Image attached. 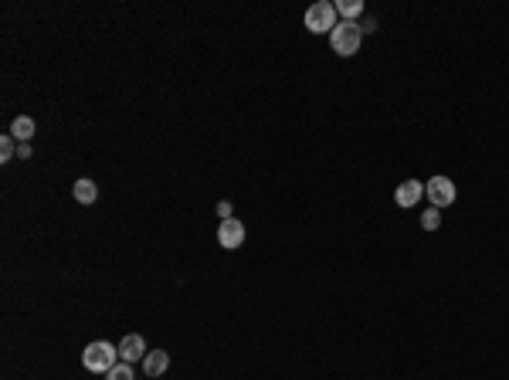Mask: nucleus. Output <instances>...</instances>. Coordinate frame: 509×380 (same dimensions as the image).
<instances>
[{
	"label": "nucleus",
	"instance_id": "nucleus-4",
	"mask_svg": "<svg viewBox=\"0 0 509 380\" xmlns=\"http://www.w3.org/2000/svg\"><path fill=\"white\" fill-rule=\"evenodd\" d=\"M424 193H428V200H431V207H448V204H455V184L448 180V177H431L428 180V187H424Z\"/></svg>",
	"mask_w": 509,
	"mask_h": 380
},
{
	"label": "nucleus",
	"instance_id": "nucleus-13",
	"mask_svg": "<svg viewBox=\"0 0 509 380\" xmlns=\"http://www.w3.org/2000/svg\"><path fill=\"white\" fill-rule=\"evenodd\" d=\"M17 153V139L7 132V136H0V163H10V157Z\"/></svg>",
	"mask_w": 509,
	"mask_h": 380
},
{
	"label": "nucleus",
	"instance_id": "nucleus-2",
	"mask_svg": "<svg viewBox=\"0 0 509 380\" xmlns=\"http://www.w3.org/2000/svg\"><path fill=\"white\" fill-rule=\"evenodd\" d=\"M360 41H363V31H360L356 21H340L333 28V34H329V44H333V51L340 58H353L360 51Z\"/></svg>",
	"mask_w": 509,
	"mask_h": 380
},
{
	"label": "nucleus",
	"instance_id": "nucleus-8",
	"mask_svg": "<svg viewBox=\"0 0 509 380\" xmlns=\"http://www.w3.org/2000/svg\"><path fill=\"white\" fill-rule=\"evenodd\" d=\"M166 367H170V353H166V349H150V353L143 356V370H146V377H159V374H166Z\"/></svg>",
	"mask_w": 509,
	"mask_h": 380
},
{
	"label": "nucleus",
	"instance_id": "nucleus-15",
	"mask_svg": "<svg viewBox=\"0 0 509 380\" xmlns=\"http://www.w3.org/2000/svg\"><path fill=\"white\" fill-rule=\"evenodd\" d=\"M218 218H221V221H227V218H231V204H227V200H221V204H218Z\"/></svg>",
	"mask_w": 509,
	"mask_h": 380
},
{
	"label": "nucleus",
	"instance_id": "nucleus-1",
	"mask_svg": "<svg viewBox=\"0 0 509 380\" xmlns=\"http://www.w3.org/2000/svg\"><path fill=\"white\" fill-rule=\"evenodd\" d=\"M82 363H85V370H92V374H109V370L119 363V347H112V343H105V340H96V343L85 347Z\"/></svg>",
	"mask_w": 509,
	"mask_h": 380
},
{
	"label": "nucleus",
	"instance_id": "nucleus-14",
	"mask_svg": "<svg viewBox=\"0 0 509 380\" xmlns=\"http://www.w3.org/2000/svg\"><path fill=\"white\" fill-rule=\"evenodd\" d=\"M105 380H132V363H116V367L105 374Z\"/></svg>",
	"mask_w": 509,
	"mask_h": 380
},
{
	"label": "nucleus",
	"instance_id": "nucleus-10",
	"mask_svg": "<svg viewBox=\"0 0 509 380\" xmlns=\"http://www.w3.org/2000/svg\"><path fill=\"white\" fill-rule=\"evenodd\" d=\"M10 136H14L17 143H31V136H34V119L31 116H17V119L10 123Z\"/></svg>",
	"mask_w": 509,
	"mask_h": 380
},
{
	"label": "nucleus",
	"instance_id": "nucleus-3",
	"mask_svg": "<svg viewBox=\"0 0 509 380\" xmlns=\"http://www.w3.org/2000/svg\"><path fill=\"white\" fill-rule=\"evenodd\" d=\"M340 21H336V3H329V0H319L313 3L309 10H306V31L313 34H333Z\"/></svg>",
	"mask_w": 509,
	"mask_h": 380
},
{
	"label": "nucleus",
	"instance_id": "nucleus-9",
	"mask_svg": "<svg viewBox=\"0 0 509 380\" xmlns=\"http://www.w3.org/2000/svg\"><path fill=\"white\" fill-rule=\"evenodd\" d=\"M71 197L78 200V204H96L98 197V187L89 180V177H82V180H75V187H71Z\"/></svg>",
	"mask_w": 509,
	"mask_h": 380
},
{
	"label": "nucleus",
	"instance_id": "nucleus-7",
	"mask_svg": "<svg viewBox=\"0 0 509 380\" xmlns=\"http://www.w3.org/2000/svg\"><path fill=\"white\" fill-rule=\"evenodd\" d=\"M421 197H424V184H421V180H404L401 187L394 190V200H397V207H414Z\"/></svg>",
	"mask_w": 509,
	"mask_h": 380
},
{
	"label": "nucleus",
	"instance_id": "nucleus-6",
	"mask_svg": "<svg viewBox=\"0 0 509 380\" xmlns=\"http://www.w3.org/2000/svg\"><path fill=\"white\" fill-rule=\"evenodd\" d=\"M150 349H146V340L139 336V333H129L126 340L119 343V360L123 363H136V360H143Z\"/></svg>",
	"mask_w": 509,
	"mask_h": 380
},
{
	"label": "nucleus",
	"instance_id": "nucleus-12",
	"mask_svg": "<svg viewBox=\"0 0 509 380\" xmlns=\"http://www.w3.org/2000/svg\"><path fill=\"white\" fill-rule=\"evenodd\" d=\"M421 227H424V231H438V227H442V211H438V207H428V211L421 214Z\"/></svg>",
	"mask_w": 509,
	"mask_h": 380
},
{
	"label": "nucleus",
	"instance_id": "nucleus-16",
	"mask_svg": "<svg viewBox=\"0 0 509 380\" xmlns=\"http://www.w3.org/2000/svg\"><path fill=\"white\" fill-rule=\"evenodd\" d=\"M17 157H21V159L31 157V143H17Z\"/></svg>",
	"mask_w": 509,
	"mask_h": 380
},
{
	"label": "nucleus",
	"instance_id": "nucleus-5",
	"mask_svg": "<svg viewBox=\"0 0 509 380\" xmlns=\"http://www.w3.org/2000/svg\"><path fill=\"white\" fill-rule=\"evenodd\" d=\"M218 245L227 248V252L241 248V245H245V224L238 221V218H227V221H221V224H218Z\"/></svg>",
	"mask_w": 509,
	"mask_h": 380
},
{
	"label": "nucleus",
	"instance_id": "nucleus-11",
	"mask_svg": "<svg viewBox=\"0 0 509 380\" xmlns=\"http://www.w3.org/2000/svg\"><path fill=\"white\" fill-rule=\"evenodd\" d=\"M336 14H340L343 21H356V17L363 14V3H360V0H343V3H336Z\"/></svg>",
	"mask_w": 509,
	"mask_h": 380
}]
</instances>
